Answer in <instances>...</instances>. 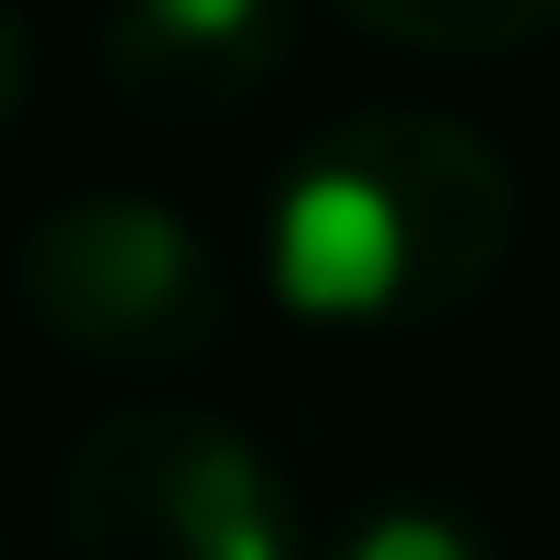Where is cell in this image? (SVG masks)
Here are the masks:
<instances>
[{"instance_id":"5b68a950","label":"cell","mask_w":560,"mask_h":560,"mask_svg":"<svg viewBox=\"0 0 560 560\" xmlns=\"http://www.w3.org/2000/svg\"><path fill=\"white\" fill-rule=\"evenodd\" d=\"M330 12L374 45H407V56H451V67H483V56H527L538 34H560V0H330Z\"/></svg>"},{"instance_id":"6da1fadb","label":"cell","mask_w":560,"mask_h":560,"mask_svg":"<svg viewBox=\"0 0 560 560\" xmlns=\"http://www.w3.org/2000/svg\"><path fill=\"white\" fill-rule=\"evenodd\" d=\"M516 253L505 154L418 100L319 121L264 198V287L308 330H440Z\"/></svg>"},{"instance_id":"52a82bcc","label":"cell","mask_w":560,"mask_h":560,"mask_svg":"<svg viewBox=\"0 0 560 560\" xmlns=\"http://www.w3.org/2000/svg\"><path fill=\"white\" fill-rule=\"evenodd\" d=\"M23 89H34V34H23L12 0H0V143H12V121H23Z\"/></svg>"},{"instance_id":"7a4b0ae2","label":"cell","mask_w":560,"mask_h":560,"mask_svg":"<svg viewBox=\"0 0 560 560\" xmlns=\"http://www.w3.org/2000/svg\"><path fill=\"white\" fill-rule=\"evenodd\" d=\"M67 560H308V516L231 418L187 396L100 407L56 472Z\"/></svg>"},{"instance_id":"3957f363","label":"cell","mask_w":560,"mask_h":560,"mask_svg":"<svg viewBox=\"0 0 560 560\" xmlns=\"http://www.w3.org/2000/svg\"><path fill=\"white\" fill-rule=\"evenodd\" d=\"M23 319L100 374H198L231 330V275L209 231L143 187H67L12 242Z\"/></svg>"},{"instance_id":"277c9868","label":"cell","mask_w":560,"mask_h":560,"mask_svg":"<svg viewBox=\"0 0 560 560\" xmlns=\"http://www.w3.org/2000/svg\"><path fill=\"white\" fill-rule=\"evenodd\" d=\"M298 56L287 0H110L100 12V78L132 121L209 132L242 121Z\"/></svg>"},{"instance_id":"8992f818","label":"cell","mask_w":560,"mask_h":560,"mask_svg":"<svg viewBox=\"0 0 560 560\" xmlns=\"http://www.w3.org/2000/svg\"><path fill=\"white\" fill-rule=\"evenodd\" d=\"M330 560H494V538L440 494H385L330 538Z\"/></svg>"}]
</instances>
